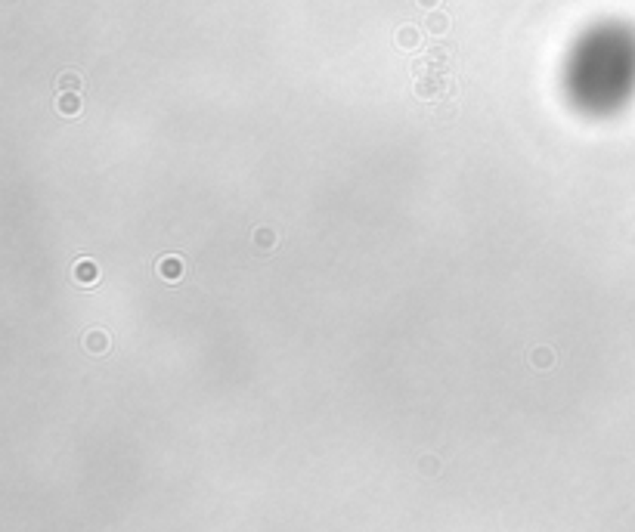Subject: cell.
I'll use <instances>...</instances> for the list:
<instances>
[{
  "label": "cell",
  "instance_id": "2",
  "mask_svg": "<svg viewBox=\"0 0 635 532\" xmlns=\"http://www.w3.org/2000/svg\"><path fill=\"white\" fill-rule=\"evenodd\" d=\"M183 273H186V266H183V257H177V254H167V257H162V260H158V276H162L165 282H180V278H183Z\"/></svg>",
  "mask_w": 635,
  "mask_h": 532
},
{
  "label": "cell",
  "instance_id": "1",
  "mask_svg": "<svg viewBox=\"0 0 635 532\" xmlns=\"http://www.w3.org/2000/svg\"><path fill=\"white\" fill-rule=\"evenodd\" d=\"M450 90L453 87H450V81H446L443 72H425V74H419V84H416L419 96L434 99V96H443V93H450Z\"/></svg>",
  "mask_w": 635,
  "mask_h": 532
},
{
  "label": "cell",
  "instance_id": "8",
  "mask_svg": "<svg viewBox=\"0 0 635 532\" xmlns=\"http://www.w3.org/2000/svg\"><path fill=\"white\" fill-rule=\"evenodd\" d=\"M87 347L96 353V350H106V334H90L87 337Z\"/></svg>",
  "mask_w": 635,
  "mask_h": 532
},
{
  "label": "cell",
  "instance_id": "3",
  "mask_svg": "<svg viewBox=\"0 0 635 532\" xmlns=\"http://www.w3.org/2000/svg\"><path fill=\"white\" fill-rule=\"evenodd\" d=\"M56 108H59V115H78L81 112V96L78 93H62V96L56 99Z\"/></svg>",
  "mask_w": 635,
  "mask_h": 532
},
{
  "label": "cell",
  "instance_id": "7",
  "mask_svg": "<svg viewBox=\"0 0 635 532\" xmlns=\"http://www.w3.org/2000/svg\"><path fill=\"white\" fill-rule=\"evenodd\" d=\"M59 90H62V93H78L81 90V78L74 72H65L62 78H59Z\"/></svg>",
  "mask_w": 635,
  "mask_h": 532
},
{
  "label": "cell",
  "instance_id": "5",
  "mask_svg": "<svg viewBox=\"0 0 635 532\" xmlns=\"http://www.w3.org/2000/svg\"><path fill=\"white\" fill-rule=\"evenodd\" d=\"M425 28L431 31V35H446V31H450V16H446V13H431L425 19Z\"/></svg>",
  "mask_w": 635,
  "mask_h": 532
},
{
  "label": "cell",
  "instance_id": "9",
  "mask_svg": "<svg viewBox=\"0 0 635 532\" xmlns=\"http://www.w3.org/2000/svg\"><path fill=\"white\" fill-rule=\"evenodd\" d=\"M421 6H425V10H431V6H437V0H419Z\"/></svg>",
  "mask_w": 635,
  "mask_h": 532
},
{
  "label": "cell",
  "instance_id": "6",
  "mask_svg": "<svg viewBox=\"0 0 635 532\" xmlns=\"http://www.w3.org/2000/svg\"><path fill=\"white\" fill-rule=\"evenodd\" d=\"M419 40H421V38H419V31H416V28H409V25L397 31V44H400L403 50H416V47H419Z\"/></svg>",
  "mask_w": 635,
  "mask_h": 532
},
{
  "label": "cell",
  "instance_id": "4",
  "mask_svg": "<svg viewBox=\"0 0 635 532\" xmlns=\"http://www.w3.org/2000/svg\"><path fill=\"white\" fill-rule=\"evenodd\" d=\"M74 278H78V282H84V285H93L99 278V269L90 264V260H78V264H74Z\"/></svg>",
  "mask_w": 635,
  "mask_h": 532
}]
</instances>
